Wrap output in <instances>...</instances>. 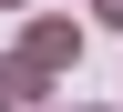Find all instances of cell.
<instances>
[]
</instances>
